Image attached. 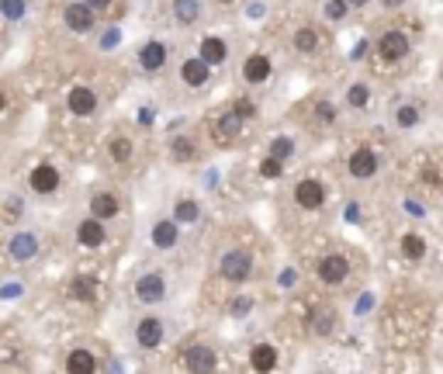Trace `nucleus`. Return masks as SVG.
Returning <instances> with one entry per match:
<instances>
[{"label":"nucleus","mask_w":443,"mask_h":374,"mask_svg":"<svg viewBox=\"0 0 443 374\" xmlns=\"http://www.w3.org/2000/svg\"><path fill=\"white\" fill-rule=\"evenodd\" d=\"M218 274H222L225 281H233V284H242V281H250V274H253V257H250L246 250H229V253H222V260H218Z\"/></svg>","instance_id":"1"},{"label":"nucleus","mask_w":443,"mask_h":374,"mask_svg":"<svg viewBox=\"0 0 443 374\" xmlns=\"http://www.w3.org/2000/svg\"><path fill=\"white\" fill-rule=\"evenodd\" d=\"M163 336H166V326H163V319H156V316L139 319V326H135V343L142 350H156L159 343H163Z\"/></svg>","instance_id":"2"},{"label":"nucleus","mask_w":443,"mask_h":374,"mask_svg":"<svg viewBox=\"0 0 443 374\" xmlns=\"http://www.w3.org/2000/svg\"><path fill=\"white\" fill-rule=\"evenodd\" d=\"M135 298L146 301V305H156V301L166 298V281H163L159 274H142V277L135 281Z\"/></svg>","instance_id":"3"},{"label":"nucleus","mask_w":443,"mask_h":374,"mask_svg":"<svg viewBox=\"0 0 443 374\" xmlns=\"http://www.w3.org/2000/svg\"><path fill=\"white\" fill-rule=\"evenodd\" d=\"M294 201H298L305 212H315V208H322V201H326V187L309 177V181H301V184L294 187Z\"/></svg>","instance_id":"4"},{"label":"nucleus","mask_w":443,"mask_h":374,"mask_svg":"<svg viewBox=\"0 0 443 374\" xmlns=\"http://www.w3.org/2000/svg\"><path fill=\"white\" fill-rule=\"evenodd\" d=\"M346 274H350V260L339 257V253L319 260V277H322L326 284H339V281H346Z\"/></svg>","instance_id":"5"},{"label":"nucleus","mask_w":443,"mask_h":374,"mask_svg":"<svg viewBox=\"0 0 443 374\" xmlns=\"http://www.w3.org/2000/svg\"><path fill=\"white\" fill-rule=\"evenodd\" d=\"M63 18H66V25L73 28V31H90V28L97 25V21H94V7H87L83 0L70 4V7L63 11Z\"/></svg>","instance_id":"6"},{"label":"nucleus","mask_w":443,"mask_h":374,"mask_svg":"<svg viewBox=\"0 0 443 374\" xmlns=\"http://www.w3.org/2000/svg\"><path fill=\"white\" fill-rule=\"evenodd\" d=\"M139 66L146 70V73H156V70H163L166 66V46L163 42H146L142 49H139Z\"/></svg>","instance_id":"7"},{"label":"nucleus","mask_w":443,"mask_h":374,"mask_svg":"<svg viewBox=\"0 0 443 374\" xmlns=\"http://www.w3.org/2000/svg\"><path fill=\"white\" fill-rule=\"evenodd\" d=\"M105 240H107V233H105V225H101V218H83V222L77 225V242L80 246L97 250Z\"/></svg>","instance_id":"8"},{"label":"nucleus","mask_w":443,"mask_h":374,"mask_svg":"<svg viewBox=\"0 0 443 374\" xmlns=\"http://www.w3.org/2000/svg\"><path fill=\"white\" fill-rule=\"evenodd\" d=\"M378 53H381V59H388V63H398L402 55L409 53V38H405L402 31H388V35L378 42Z\"/></svg>","instance_id":"9"},{"label":"nucleus","mask_w":443,"mask_h":374,"mask_svg":"<svg viewBox=\"0 0 443 374\" xmlns=\"http://www.w3.org/2000/svg\"><path fill=\"white\" fill-rule=\"evenodd\" d=\"M55 187H59V170H55V166L42 163V166L31 170V191H38V194H53Z\"/></svg>","instance_id":"10"},{"label":"nucleus","mask_w":443,"mask_h":374,"mask_svg":"<svg viewBox=\"0 0 443 374\" xmlns=\"http://www.w3.org/2000/svg\"><path fill=\"white\" fill-rule=\"evenodd\" d=\"M374 170H378V153H374V149H357V153H353V156H350V173H353V177H361V181H364V177H374Z\"/></svg>","instance_id":"11"},{"label":"nucleus","mask_w":443,"mask_h":374,"mask_svg":"<svg viewBox=\"0 0 443 374\" xmlns=\"http://www.w3.org/2000/svg\"><path fill=\"white\" fill-rule=\"evenodd\" d=\"M70 111H73V114H83V118L94 114V111H97V94L87 90V87H73V90H70Z\"/></svg>","instance_id":"12"},{"label":"nucleus","mask_w":443,"mask_h":374,"mask_svg":"<svg viewBox=\"0 0 443 374\" xmlns=\"http://www.w3.org/2000/svg\"><path fill=\"white\" fill-rule=\"evenodd\" d=\"M181 77H183V83H187V87H205V83H208V63H205V59H201V55H198V59H187V63H183L181 66Z\"/></svg>","instance_id":"13"},{"label":"nucleus","mask_w":443,"mask_h":374,"mask_svg":"<svg viewBox=\"0 0 443 374\" xmlns=\"http://www.w3.org/2000/svg\"><path fill=\"white\" fill-rule=\"evenodd\" d=\"M90 212H94V218H101V222L114 218V215H118V198L107 194V191L94 194V198H90Z\"/></svg>","instance_id":"14"},{"label":"nucleus","mask_w":443,"mask_h":374,"mask_svg":"<svg viewBox=\"0 0 443 374\" xmlns=\"http://www.w3.org/2000/svg\"><path fill=\"white\" fill-rule=\"evenodd\" d=\"M242 77L250 83H263L270 77V59H267V55H250V59L242 63Z\"/></svg>","instance_id":"15"},{"label":"nucleus","mask_w":443,"mask_h":374,"mask_svg":"<svg viewBox=\"0 0 443 374\" xmlns=\"http://www.w3.org/2000/svg\"><path fill=\"white\" fill-rule=\"evenodd\" d=\"M201 59H205L208 66H218V63H225V59H229V46H225L222 38L208 35V38L201 42Z\"/></svg>","instance_id":"16"},{"label":"nucleus","mask_w":443,"mask_h":374,"mask_svg":"<svg viewBox=\"0 0 443 374\" xmlns=\"http://www.w3.org/2000/svg\"><path fill=\"white\" fill-rule=\"evenodd\" d=\"M215 350H208V347H191L187 350V368L191 371H215Z\"/></svg>","instance_id":"17"},{"label":"nucleus","mask_w":443,"mask_h":374,"mask_svg":"<svg viewBox=\"0 0 443 374\" xmlns=\"http://www.w3.org/2000/svg\"><path fill=\"white\" fill-rule=\"evenodd\" d=\"M153 246H156V250H174V246H177V225L166 222V218L156 222V225H153Z\"/></svg>","instance_id":"18"},{"label":"nucleus","mask_w":443,"mask_h":374,"mask_svg":"<svg viewBox=\"0 0 443 374\" xmlns=\"http://www.w3.org/2000/svg\"><path fill=\"white\" fill-rule=\"evenodd\" d=\"M11 253H14L18 260H31V257L38 253V240H35V233H18V236L11 240Z\"/></svg>","instance_id":"19"},{"label":"nucleus","mask_w":443,"mask_h":374,"mask_svg":"<svg viewBox=\"0 0 443 374\" xmlns=\"http://www.w3.org/2000/svg\"><path fill=\"white\" fill-rule=\"evenodd\" d=\"M174 18H177L181 25L201 21V0H174Z\"/></svg>","instance_id":"20"},{"label":"nucleus","mask_w":443,"mask_h":374,"mask_svg":"<svg viewBox=\"0 0 443 374\" xmlns=\"http://www.w3.org/2000/svg\"><path fill=\"white\" fill-rule=\"evenodd\" d=\"M97 368V360H94V353L90 350H73L70 353V360H66V371L70 374H90Z\"/></svg>","instance_id":"21"},{"label":"nucleus","mask_w":443,"mask_h":374,"mask_svg":"<svg viewBox=\"0 0 443 374\" xmlns=\"http://www.w3.org/2000/svg\"><path fill=\"white\" fill-rule=\"evenodd\" d=\"M250 360H253L257 371H274V368H277V350L270 347V343H257Z\"/></svg>","instance_id":"22"},{"label":"nucleus","mask_w":443,"mask_h":374,"mask_svg":"<svg viewBox=\"0 0 443 374\" xmlns=\"http://www.w3.org/2000/svg\"><path fill=\"white\" fill-rule=\"evenodd\" d=\"M239 125H242V118L239 114H225V118H218V125H215V139L218 142H233L235 135H239Z\"/></svg>","instance_id":"23"},{"label":"nucleus","mask_w":443,"mask_h":374,"mask_svg":"<svg viewBox=\"0 0 443 374\" xmlns=\"http://www.w3.org/2000/svg\"><path fill=\"white\" fill-rule=\"evenodd\" d=\"M294 49L298 53H315L319 49V35H315L312 28H298L294 31Z\"/></svg>","instance_id":"24"},{"label":"nucleus","mask_w":443,"mask_h":374,"mask_svg":"<svg viewBox=\"0 0 443 374\" xmlns=\"http://www.w3.org/2000/svg\"><path fill=\"white\" fill-rule=\"evenodd\" d=\"M94 292H97V284H94L90 277H77V281H73V288H70V294H73L77 301H94V298H97Z\"/></svg>","instance_id":"25"},{"label":"nucleus","mask_w":443,"mask_h":374,"mask_svg":"<svg viewBox=\"0 0 443 374\" xmlns=\"http://www.w3.org/2000/svg\"><path fill=\"white\" fill-rule=\"evenodd\" d=\"M0 14H4L7 21H21L28 14V4L25 0H0Z\"/></svg>","instance_id":"26"},{"label":"nucleus","mask_w":443,"mask_h":374,"mask_svg":"<svg viewBox=\"0 0 443 374\" xmlns=\"http://www.w3.org/2000/svg\"><path fill=\"white\" fill-rule=\"evenodd\" d=\"M312 322H315V326H312L315 333H319V336H326V333L336 326V312H333V309H319V312L312 316Z\"/></svg>","instance_id":"27"},{"label":"nucleus","mask_w":443,"mask_h":374,"mask_svg":"<svg viewBox=\"0 0 443 374\" xmlns=\"http://www.w3.org/2000/svg\"><path fill=\"white\" fill-rule=\"evenodd\" d=\"M402 250H405V257H409V260H419V257L426 253V242H422V236L409 233V236L402 240Z\"/></svg>","instance_id":"28"},{"label":"nucleus","mask_w":443,"mask_h":374,"mask_svg":"<svg viewBox=\"0 0 443 374\" xmlns=\"http://www.w3.org/2000/svg\"><path fill=\"white\" fill-rule=\"evenodd\" d=\"M111 156H114L118 163H129V156H132V142H129V139H114V142H111Z\"/></svg>","instance_id":"29"},{"label":"nucleus","mask_w":443,"mask_h":374,"mask_svg":"<svg viewBox=\"0 0 443 374\" xmlns=\"http://www.w3.org/2000/svg\"><path fill=\"white\" fill-rule=\"evenodd\" d=\"M198 215H201L198 201H181V205H177V222H194Z\"/></svg>","instance_id":"30"},{"label":"nucleus","mask_w":443,"mask_h":374,"mask_svg":"<svg viewBox=\"0 0 443 374\" xmlns=\"http://www.w3.org/2000/svg\"><path fill=\"white\" fill-rule=\"evenodd\" d=\"M367 97H370V90H367L364 83H357V87H350V94H346V101L353 107H367Z\"/></svg>","instance_id":"31"},{"label":"nucleus","mask_w":443,"mask_h":374,"mask_svg":"<svg viewBox=\"0 0 443 374\" xmlns=\"http://www.w3.org/2000/svg\"><path fill=\"white\" fill-rule=\"evenodd\" d=\"M174 156H177V160H191V156H194V142H191V139H174Z\"/></svg>","instance_id":"32"},{"label":"nucleus","mask_w":443,"mask_h":374,"mask_svg":"<svg viewBox=\"0 0 443 374\" xmlns=\"http://www.w3.org/2000/svg\"><path fill=\"white\" fill-rule=\"evenodd\" d=\"M419 122V111L416 107H398V125H402V129H412V125H416Z\"/></svg>","instance_id":"33"},{"label":"nucleus","mask_w":443,"mask_h":374,"mask_svg":"<svg viewBox=\"0 0 443 374\" xmlns=\"http://www.w3.org/2000/svg\"><path fill=\"white\" fill-rule=\"evenodd\" d=\"M343 14H346V0H329V4H326V18H329V21H339Z\"/></svg>","instance_id":"34"},{"label":"nucleus","mask_w":443,"mask_h":374,"mask_svg":"<svg viewBox=\"0 0 443 374\" xmlns=\"http://www.w3.org/2000/svg\"><path fill=\"white\" fill-rule=\"evenodd\" d=\"M260 173L263 177H277L281 173V156H270V160L260 163Z\"/></svg>","instance_id":"35"},{"label":"nucleus","mask_w":443,"mask_h":374,"mask_svg":"<svg viewBox=\"0 0 443 374\" xmlns=\"http://www.w3.org/2000/svg\"><path fill=\"white\" fill-rule=\"evenodd\" d=\"M253 111H257V107L250 105V101H246V97H239V101H235V114H239V118H250V114H253Z\"/></svg>","instance_id":"36"},{"label":"nucleus","mask_w":443,"mask_h":374,"mask_svg":"<svg viewBox=\"0 0 443 374\" xmlns=\"http://www.w3.org/2000/svg\"><path fill=\"white\" fill-rule=\"evenodd\" d=\"M287 153H291V142H287V139L274 142V156H287Z\"/></svg>","instance_id":"37"},{"label":"nucleus","mask_w":443,"mask_h":374,"mask_svg":"<svg viewBox=\"0 0 443 374\" xmlns=\"http://www.w3.org/2000/svg\"><path fill=\"white\" fill-rule=\"evenodd\" d=\"M87 7H94V11H107L111 7V0H83Z\"/></svg>","instance_id":"38"},{"label":"nucleus","mask_w":443,"mask_h":374,"mask_svg":"<svg viewBox=\"0 0 443 374\" xmlns=\"http://www.w3.org/2000/svg\"><path fill=\"white\" fill-rule=\"evenodd\" d=\"M405 208H409V215H416V218H419V215H426V212H422V208L416 205V201H405Z\"/></svg>","instance_id":"39"},{"label":"nucleus","mask_w":443,"mask_h":374,"mask_svg":"<svg viewBox=\"0 0 443 374\" xmlns=\"http://www.w3.org/2000/svg\"><path fill=\"white\" fill-rule=\"evenodd\" d=\"M381 4H385V7H402L405 0H381Z\"/></svg>","instance_id":"40"},{"label":"nucleus","mask_w":443,"mask_h":374,"mask_svg":"<svg viewBox=\"0 0 443 374\" xmlns=\"http://www.w3.org/2000/svg\"><path fill=\"white\" fill-rule=\"evenodd\" d=\"M346 4H353V7H364L367 0H346Z\"/></svg>","instance_id":"41"},{"label":"nucleus","mask_w":443,"mask_h":374,"mask_svg":"<svg viewBox=\"0 0 443 374\" xmlns=\"http://www.w3.org/2000/svg\"><path fill=\"white\" fill-rule=\"evenodd\" d=\"M4 107H7V97H4V94H0V111H4Z\"/></svg>","instance_id":"42"},{"label":"nucleus","mask_w":443,"mask_h":374,"mask_svg":"<svg viewBox=\"0 0 443 374\" xmlns=\"http://www.w3.org/2000/svg\"><path fill=\"white\" fill-rule=\"evenodd\" d=\"M218 4H233V0H218Z\"/></svg>","instance_id":"43"}]
</instances>
